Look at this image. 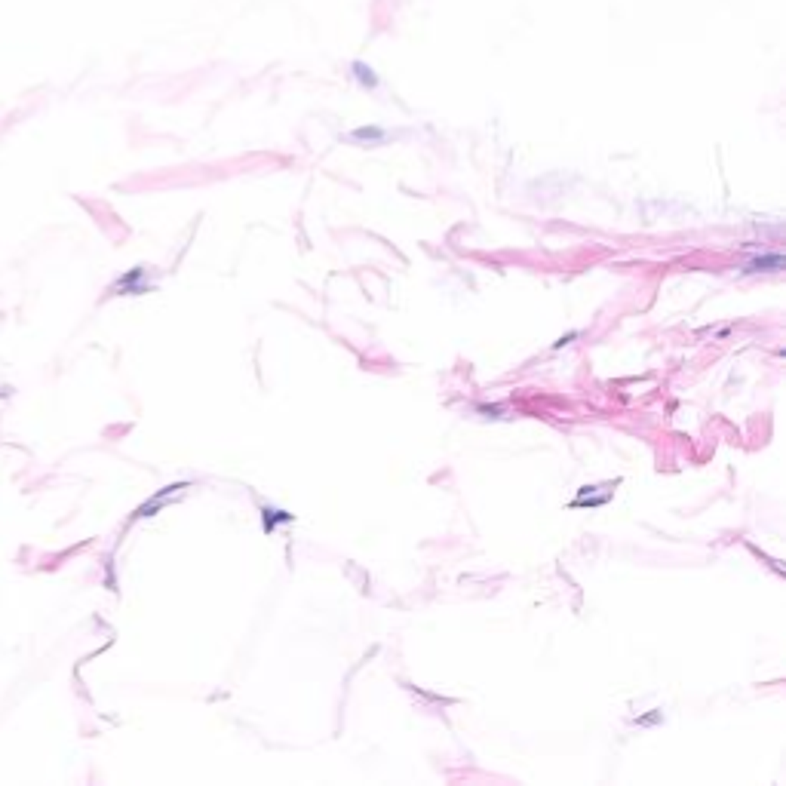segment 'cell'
<instances>
[{"label":"cell","instance_id":"cell-1","mask_svg":"<svg viewBox=\"0 0 786 786\" xmlns=\"http://www.w3.org/2000/svg\"><path fill=\"white\" fill-rule=\"evenodd\" d=\"M765 267H774V271H780L783 267V258L780 256H768V258H755L753 265H746V271H765Z\"/></svg>","mask_w":786,"mask_h":786}]
</instances>
